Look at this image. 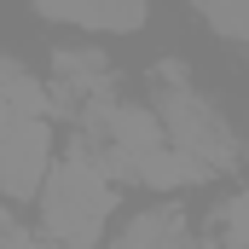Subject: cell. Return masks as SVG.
<instances>
[{
    "mask_svg": "<svg viewBox=\"0 0 249 249\" xmlns=\"http://www.w3.org/2000/svg\"><path fill=\"white\" fill-rule=\"evenodd\" d=\"M53 87H41L23 64H12L6 53H0V127L6 122H18V116H29V122H47V99Z\"/></svg>",
    "mask_w": 249,
    "mask_h": 249,
    "instance_id": "5",
    "label": "cell"
},
{
    "mask_svg": "<svg viewBox=\"0 0 249 249\" xmlns=\"http://www.w3.org/2000/svg\"><path fill=\"white\" fill-rule=\"evenodd\" d=\"M47 174H53V127L29 122V116L6 122L0 127V197L29 203V197H41Z\"/></svg>",
    "mask_w": 249,
    "mask_h": 249,
    "instance_id": "3",
    "label": "cell"
},
{
    "mask_svg": "<svg viewBox=\"0 0 249 249\" xmlns=\"http://www.w3.org/2000/svg\"><path fill=\"white\" fill-rule=\"evenodd\" d=\"M203 23H209V29H220V35H238V41L249 47V6H238V12H232V6H209V12H203Z\"/></svg>",
    "mask_w": 249,
    "mask_h": 249,
    "instance_id": "8",
    "label": "cell"
},
{
    "mask_svg": "<svg viewBox=\"0 0 249 249\" xmlns=\"http://www.w3.org/2000/svg\"><path fill=\"white\" fill-rule=\"evenodd\" d=\"M110 209H116V191L93 168V157L81 145L64 157L58 168L47 174V186H41V220H47V232H53L58 249H99V232H105Z\"/></svg>",
    "mask_w": 249,
    "mask_h": 249,
    "instance_id": "2",
    "label": "cell"
},
{
    "mask_svg": "<svg viewBox=\"0 0 249 249\" xmlns=\"http://www.w3.org/2000/svg\"><path fill=\"white\" fill-rule=\"evenodd\" d=\"M151 87H157V122L168 133V145L197 168V180L209 174H232L244 157V139L232 133V122L191 87L186 64H151Z\"/></svg>",
    "mask_w": 249,
    "mask_h": 249,
    "instance_id": "1",
    "label": "cell"
},
{
    "mask_svg": "<svg viewBox=\"0 0 249 249\" xmlns=\"http://www.w3.org/2000/svg\"><path fill=\"white\" fill-rule=\"evenodd\" d=\"M47 23H75V29H99V35H133L145 29V6H41Z\"/></svg>",
    "mask_w": 249,
    "mask_h": 249,
    "instance_id": "6",
    "label": "cell"
},
{
    "mask_svg": "<svg viewBox=\"0 0 249 249\" xmlns=\"http://www.w3.org/2000/svg\"><path fill=\"white\" fill-rule=\"evenodd\" d=\"M214 238L220 249H249V191H232L214 209Z\"/></svg>",
    "mask_w": 249,
    "mask_h": 249,
    "instance_id": "7",
    "label": "cell"
},
{
    "mask_svg": "<svg viewBox=\"0 0 249 249\" xmlns=\"http://www.w3.org/2000/svg\"><path fill=\"white\" fill-rule=\"evenodd\" d=\"M186 226H191L186 209L162 203V209H145L110 249H191V232H186Z\"/></svg>",
    "mask_w": 249,
    "mask_h": 249,
    "instance_id": "4",
    "label": "cell"
}]
</instances>
